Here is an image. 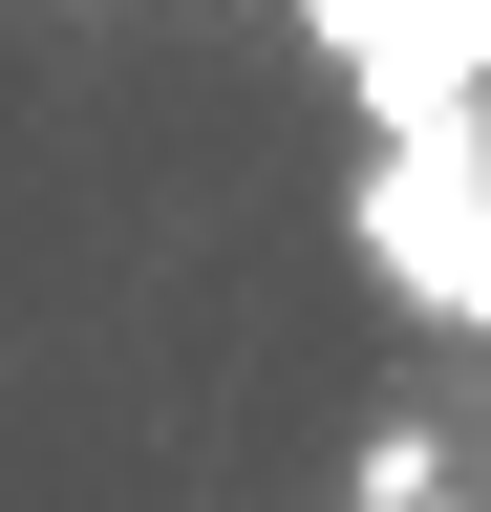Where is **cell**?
<instances>
[{
  "mask_svg": "<svg viewBox=\"0 0 491 512\" xmlns=\"http://www.w3.org/2000/svg\"><path fill=\"white\" fill-rule=\"evenodd\" d=\"M342 235H363V278H385L406 320L491 342V107L385 128V150H363V192H342Z\"/></svg>",
  "mask_w": 491,
  "mask_h": 512,
  "instance_id": "1",
  "label": "cell"
},
{
  "mask_svg": "<svg viewBox=\"0 0 491 512\" xmlns=\"http://www.w3.org/2000/svg\"><path fill=\"white\" fill-rule=\"evenodd\" d=\"M427 491H449V448H427V427H363V448H342V512H427Z\"/></svg>",
  "mask_w": 491,
  "mask_h": 512,
  "instance_id": "3",
  "label": "cell"
},
{
  "mask_svg": "<svg viewBox=\"0 0 491 512\" xmlns=\"http://www.w3.org/2000/svg\"><path fill=\"white\" fill-rule=\"evenodd\" d=\"M299 43L363 86V128H449V107H491V0H299Z\"/></svg>",
  "mask_w": 491,
  "mask_h": 512,
  "instance_id": "2",
  "label": "cell"
},
{
  "mask_svg": "<svg viewBox=\"0 0 491 512\" xmlns=\"http://www.w3.org/2000/svg\"><path fill=\"white\" fill-rule=\"evenodd\" d=\"M427 512H470V491H427Z\"/></svg>",
  "mask_w": 491,
  "mask_h": 512,
  "instance_id": "4",
  "label": "cell"
}]
</instances>
